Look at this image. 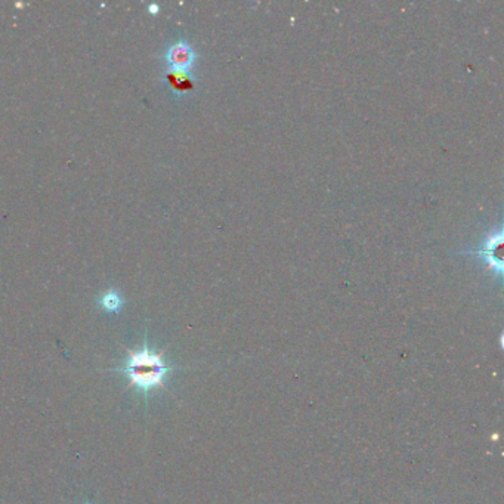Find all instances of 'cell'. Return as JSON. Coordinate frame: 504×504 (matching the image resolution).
I'll list each match as a JSON object with an SVG mask.
<instances>
[{
    "label": "cell",
    "mask_w": 504,
    "mask_h": 504,
    "mask_svg": "<svg viewBox=\"0 0 504 504\" xmlns=\"http://www.w3.org/2000/svg\"><path fill=\"white\" fill-rule=\"evenodd\" d=\"M150 12L151 14H157L159 12V6L157 5H150Z\"/></svg>",
    "instance_id": "6"
},
{
    "label": "cell",
    "mask_w": 504,
    "mask_h": 504,
    "mask_svg": "<svg viewBox=\"0 0 504 504\" xmlns=\"http://www.w3.org/2000/svg\"><path fill=\"white\" fill-rule=\"evenodd\" d=\"M166 82L170 86V89L178 93V95H183L190 91H192L194 87V79L192 76L190 74V71H173L169 70L168 76H166Z\"/></svg>",
    "instance_id": "4"
},
{
    "label": "cell",
    "mask_w": 504,
    "mask_h": 504,
    "mask_svg": "<svg viewBox=\"0 0 504 504\" xmlns=\"http://www.w3.org/2000/svg\"><path fill=\"white\" fill-rule=\"evenodd\" d=\"M100 305L102 306L104 311L117 314L120 311V309H122V306H123V299H122V296L117 292H114V290H110V292L104 293L100 297Z\"/></svg>",
    "instance_id": "5"
},
{
    "label": "cell",
    "mask_w": 504,
    "mask_h": 504,
    "mask_svg": "<svg viewBox=\"0 0 504 504\" xmlns=\"http://www.w3.org/2000/svg\"><path fill=\"white\" fill-rule=\"evenodd\" d=\"M128 363L119 370L126 374L132 386L144 393L152 387H164V377L172 370V367L163 363V352L154 354L147 346H144L141 351L128 349Z\"/></svg>",
    "instance_id": "1"
},
{
    "label": "cell",
    "mask_w": 504,
    "mask_h": 504,
    "mask_svg": "<svg viewBox=\"0 0 504 504\" xmlns=\"http://www.w3.org/2000/svg\"><path fill=\"white\" fill-rule=\"evenodd\" d=\"M501 246H503V231L500 229L497 234H491L485 240V244H483V247L479 251V255L485 257L488 268L499 275L503 274Z\"/></svg>",
    "instance_id": "3"
},
{
    "label": "cell",
    "mask_w": 504,
    "mask_h": 504,
    "mask_svg": "<svg viewBox=\"0 0 504 504\" xmlns=\"http://www.w3.org/2000/svg\"><path fill=\"white\" fill-rule=\"evenodd\" d=\"M164 58H166L169 70L190 71L194 61H196V54L187 42H176L169 47Z\"/></svg>",
    "instance_id": "2"
}]
</instances>
